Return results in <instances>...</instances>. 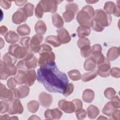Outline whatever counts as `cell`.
I'll use <instances>...</instances> for the list:
<instances>
[{"label":"cell","instance_id":"1","mask_svg":"<svg viewBox=\"0 0 120 120\" xmlns=\"http://www.w3.org/2000/svg\"><path fill=\"white\" fill-rule=\"evenodd\" d=\"M37 79L48 91L59 93H62L69 81L66 74L60 71L56 64L40 68Z\"/></svg>","mask_w":120,"mask_h":120},{"label":"cell","instance_id":"2","mask_svg":"<svg viewBox=\"0 0 120 120\" xmlns=\"http://www.w3.org/2000/svg\"><path fill=\"white\" fill-rule=\"evenodd\" d=\"M95 10L92 6L86 5L78 12L76 19L80 25L86 26L90 28L92 26L93 17Z\"/></svg>","mask_w":120,"mask_h":120},{"label":"cell","instance_id":"3","mask_svg":"<svg viewBox=\"0 0 120 120\" xmlns=\"http://www.w3.org/2000/svg\"><path fill=\"white\" fill-rule=\"evenodd\" d=\"M38 59L30 51L22 60L19 61L17 64L18 69L30 70L35 68L37 66Z\"/></svg>","mask_w":120,"mask_h":120},{"label":"cell","instance_id":"4","mask_svg":"<svg viewBox=\"0 0 120 120\" xmlns=\"http://www.w3.org/2000/svg\"><path fill=\"white\" fill-rule=\"evenodd\" d=\"M93 20L103 27L109 26L112 21L111 15L101 9L95 11Z\"/></svg>","mask_w":120,"mask_h":120},{"label":"cell","instance_id":"5","mask_svg":"<svg viewBox=\"0 0 120 120\" xmlns=\"http://www.w3.org/2000/svg\"><path fill=\"white\" fill-rule=\"evenodd\" d=\"M39 57L38 60V65L40 68L55 65V55L52 51H42L39 52Z\"/></svg>","mask_w":120,"mask_h":120},{"label":"cell","instance_id":"6","mask_svg":"<svg viewBox=\"0 0 120 120\" xmlns=\"http://www.w3.org/2000/svg\"><path fill=\"white\" fill-rule=\"evenodd\" d=\"M18 68L16 66H10L4 63L2 60L0 61V75L1 80H6L9 76L15 75L17 73Z\"/></svg>","mask_w":120,"mask_h":120},{"label":"cell","instance_id":"7","mask_svg":"<svg viewBox=\"0 0 120 120\" xmlns=\"http://www.w3.org/2000/svg\"><path fill=\"white\" fill-rule=\"evenodd\" d=\"M65 9V12L62 14V17L65 22H69L75 18V16L78 11V6L75 3H68L66 4Z\"/></svg>","mask_w":120,"mask_h":120},{"label":"cell","instance_id":"8","mask_svg":"<svg viewBox=\"0 0 120 120\" xmlns=\"http://www.w3.org/2000/svg\"><path fill=\"white\" fill-rule=\"evenodd\" d=\"M30 50L21 46L18 44L10 45L8 48V53L16 57L17 59H23Z\"/></svg>","mask_w":120,"mask_h":120},{"label":"cell","instance_id":"9","mask_svg":"<svg viewBox=\"0 0 120 120\" xmlns=\"http://www.w3.org/2000/svg\"><path fill=\"white\" fill-rule=\"evenodd\" d=\"M92 52L90 55V58L94 62L98 65L102 63L105 60V57L102 53V47L99 44H95L91 47Z\"/></svg>","mask_w":120,"mask_h":120},{"label":"cell","instance_id":"10","mask_svg":"<svg viewBox=\"0 0 120 120\" xmlns=\"http://www.w3.org/2000/svg\"><path fill=\"white\" fill-rule=\"evenodd\" d=\"M62 1L54 0H43L40 1V3L44 13L50 12L55 13L58 8V5L61 3Z\"/></svg>","mask_w":120,"mask_h":120},{"label":"cell","instance_id":"11","mask_svg":"<svg viewBox=\"0 0 120 120\" xmlns=\"http://www.w3.org/2000/svg\"><path fill=\"white\" fill-rule=\"evenodd\" d=\"M9 108L8 111L9 114H22L23 112V107L19 98H15L9 101Z\"/></svg>","mask_w":120,"mask_h":120},{"label":"cell","instance_id":"12","mask_svg":"<svg viewBox=\"0 0 120 120\" xmlns=\"http://www.w3.org/2000/svg\"><path fill=\"white\" fill-rule=\"evenodd\" d=\"M43 37L42 35L36 34L30 39L29 50L33 53L39 52L41 47V43L43 41Z\"/></svg>","mask_w":120,"mask_h":120},{"label":"cell","instance_id":"13","mask_svg":"<svg viewBox=\"0 0 120 120\" xmlns=\"http://www.w3.org/2000/svg\"><path fill=\"white\" fill-rule=\"evenodd\" d=\"M28 17L27 14L24 8H21L14 13L12 17V20L14 23L20 24L22 22H25Z\"/></svg>","mask_w":120,"mask_h":120},{"label":"cell","instance_id":"14","mask_svg":"<svg viewBox=\"0 0 120 120\" xmlns=\"http://www.w3.org/2000/svg\"><path fill=\"white\" fill-rule=\"evenodd\" d=\"M119 0L117 1V4H115L112 1H107L105 3L104 10L108 14H113L116 17L120 16V5Z\"/></svg>","mask_w":120,"mask_h":120},{"label":"cell","instance_id":"15","mask_svg":"<svg viewBox=\"0 0 120 120\" xmlns=\"http://www.w3.org/2000/svg\"><path fill=\"white\" fill-rule=\"evenodd\" d=\"M111 70V64L110 61L105 58L104 61L98 65L97 73L102 77H107L109 76Z\"/></svg>","mask_w":120,"mask_h":120},{"label":"cell","instance_id":"16","mask_svg":"<svg viewBox=\"0 0 120 120\" xmlns=\"http://www.w3.org/2000/svg\"><path fill=\"white\" fill-rule=\"evenodd\" d=\"M0 98L1 100L8 102L15 99L12 89H7L5 85L2 83H0Z\"/></svg>","mask_w":120,"mask_h":120},{"label":"cell","instance_id":"17","mask_svg":"<svg viewBox=\"0 0 120 120\" xmlns=\"http://www.w3.org/2000/svg\"><path fill=\"white\" fill-rule=\"evenodd\" d=\"M59 107L67 113H72L75 112V107L72 101L66 99H61L58 102Z\"/></svg>","mask_w":120,"mask_h":120},{"label":"cell","instance_id":"18","mask_svg":"<svg viewBox=\"0 0 120 120\" xmlns=\"http://www.w3.org/2000/svg\"><path fill=\"white\" fill-rule=\"evenodd\" d=\"M38 100L40 105L43 107L48 108L51 105L53 98L51 94L43 91L39 94Z\"/></svg>","mask_w":120,"mask_h":120},{"label":"cell","instance_id":"19","mask_svg":"<svg viewBox=\"0 0 120 120\" xmlns=\"http://www.w3.org/2000/svg\"><path fill=\"white\" fill-rule=\"evenodd\" d=\"M57 37L59 39L61 44L68 43L71 39V38L68 31L65 28H61L57 30Z\"/></svg>","mask_w":120,"mask_h":120},{"label":"cell","instance_id":"20","mask_svg":"<svg viewBox=\"0 0 120 120\" xmlns=\"http://www.w3.org/2000/svg\"><path fill=\"white\" fill-rule=\"evenodd\" d=\"M63 114L62 112L58 108H55L52 110L48 109L44 113L45 118L52 120H59L61 118Z\"/></svg>","mask_w":120,"mask_h":120},{"label":"cell","instance_id":"21","mask_svg":"<svg viewBox=\"0 0 120 120\" xmlns=\"http://www.w3.org/2000/svg\"><path fill=\"white\" fill-rule=\"evenodd\" d=\"M37 79V75L35 70L33 69L26 70L25 74V83L29 87L32 86Z\"/></svg>","mask_w":120,"mask_h":120},{"label":"cell","instance_id":"22","mask_svg":"<svg viewBox=\"0 0 120 120\" xmlns=\"http://www.w3.org/2000/svg\"><path fill=\"white\" fill-rule=\"evenodd\" d=\"M6 41L9 44H15L19 41V35L14 31L10 30L4 36Z\"/></svg>","mask_w":120,"mask_h":120},{"label":"cell","instance_id":"23","mask_svg":"<svg viewBox=\"0 0 120 120\" xmlns=\"http://www.w3.org/2000/svg\"><path fill=\"white\" fill-rule=\"evenodd\" d=\"M120 51L119 47L113 46L111 47L107 52V59L110 61H113L116 60L120 56Z\"/></svg>","mask_w":120,"mask_h":120},{"label":"cell","instance_id":"24","mask_svg":"<svg viewBox=\"0 0 120 120\" xmlns=\"http://www.w3.org/2000/svg\"><path fill=\"white\" fill-rule=\"evenodd\" d=\"M34 29L37 34L43 35L46 31L47 28L45 22L42 20H38L35 24Z\"/></svg>","mask_w":120,"mask_h":120},{"label":"cell","instance_id":"25","mask_svg":"<svg viewBox=\"0 0 120 120\" xmlns=\"http://www.w3.org/2000/svg\"><path fill=\"white\" fill-rule=\"evenodd\" d=\"M76 32L78 38H84L90 34L91 32L90 28L86 26L80 25L77 28Z\"/></svg>","mask_w":120,"mask_h":120},{"label":"cell","instance_id":"26","mask_svg":"<svg viewBox=\"0 0 120 120\" xmlns=\"http://www.w3.org/2000/svg\"><path fill=\"white\" fill-rule=\"evenodd\" d=\"M95 97L94 91L91 89H87L85 90L82 93V98L83 101L86 103H90L93 100Z\"/></svg>","mask_w":120,"mask_h":120},{"label":"cell","instance_id":"27","mask_svg":"<svg viewBox=\"0 0 120 120\" xmlns=\"http://www.w3.org/2000/svg\"><path fill=\"white\" fill-rule=\"evenodd\" d=\"M52 20L53 25L57 28H61L64 25V21L60 15L57 13H54L52 15Z\"/></svg>","mask_w":120,"mask_h":120},{"label":"cell","instance_id":"28","mask_svg":"<svg viewBox=\"0 0 120 120\" xmlns=\"http://www.w3.org/2000/svg\"><path fill=\"white\" fill-rule=\"evenodd\" d=\"M99 110L95 105H90L87 109V114L88 117L90 119H95L99 114Z\"/></svg>","mask_w":120,"mask_h":120},{"label":"cell","instance_id":"29","mask_svg":"<svg viewBox=\"0 0 120 120\" xmlns=\"http://www.w3.org/2000/svg\"><path fill=\"white\" fill-rule=\"evenodd\" d=\"M17 92L19 98H24L28 96L30 92V88L27 85L20 86L17 88Z\"/></svg>","mask_w":120,"mask_h":120},{"label":"cell","instance_id":"30","mask_svg":"<svg viewBox=\"0 0 120 120\" xmlns=\"http://www.w3.org/2000/svg\"><path fill=\"white\" fill-rule=\"evenodd\" d=\"M17 59L16 57L12 55L8 52L5 53L2 58V60L4 63L10 66H15L17 61Z\"/></svg>","mask_w":120,"mask_h":120},{"label":"cell","instance_id":"31","mask_svg":"<svg viewBox=\"0 0 120 120\" xmlns=\"http://www.w3.org/2000/svg\"><path fill=\"white\" fill-rule=\"evenodd\" d=\"M26 70L18 69L17 74L14 76V78L18 85H22L25 82V74Z\"/></svg>","mask_w":120,"mask_h":120},{"label":"cell","instance_id":"32","mask_svg":"<svg viewBox=\"0 0 120 120\" xmlns=\"http://www.w3.org/2000/svg\"><path fill=\"white\" fill-rule=\"evenodd\" d=\"M45 42L52 45L54 47H58L61 44L58 37L54 35H50L46 37Z\"/></svg>","mask_w":120,"mask_h":120},{"label":"cell","instance_id":"33","mask_svg":"<svg viewBox=\"0 0 120 120\" xmlns=\"http://www.w3.org/2000/svg\"><path fill=\"white\" fill-rule=\"evenodd\" d=\"M16 30L18 34L22 37L29 35L30 32V27L26 23L18 26Z\"/></svg>","mask_w":120,"mask_h":120},{"label":"cell","instance_id":"34","mask_svg":"<svg viewBox=\"0 0 120 120\" xmlns=\"http://www.w3.org/2000/svg\"><path fill=\"white\" fill-rule=\"evenodd\" d=\"M97 75V71L93 70L90 72L83 74L81 77V80L82 82H87L95 79Z\"/></svg>","mask_w":120,"mask_h":120},{"label":"cell","instance_id":"35","mask_svg":"<svg viewBox=\"0 0 120 120\" xmlns=\"http://www.w3.org/2000/svg\"><path fill=\"white\" fill-rule=\"evenodd\" d=\"M116 109L111 104V101L107 102L104 106L102 109V112L103 114L111 117L113 112Z\"/></svg>","mask_w":120,"mask_h":120},{"label":"cell","instance_id":"36","mask_svg":"<svg viewBox=\"0 0 120 120\" xmlns=\"http://www.w3.org/2000/svg\"><path fill=\"white\" fill-rule=\"evenodd\" d=\"M39 104L36 100H31L27 103V108L28 111L31 113H35L38 110Z\"/></svg>","mask_w":120,"mask_h":120},{"label":"cell","instance_id":"37","mask_svg":"<svg viewBox=\"0 0 120 120\" xmlns=\"http://www.w3.org/2000/svg\"><path fill=\"white\" fill-rule=\"evenodd\" d=\"M96 67V64L90 57L87 59L84 63L83 67L86 71H91L93 70Z\"/></svg>","mask_w":120,"mask_h":120},{"label":"cell","instance_id":"38","mask_svg":"<svg viewBox=\"0 0 120 120\" xmlns=\"http://www.w3.org/2000/svg\"><path fill=\"white\" fill-rule=\"evenodd\" d=\"M69 77L73 81H78L81 79V74L80 71L77 69L70 70L68 73Z\"/></svg>","mask_w":120,"mask_h":120},{"label":"cell","instance_id":"39","mask_svg":"<svg viewBox=\"0 0 120 120\" xmlns=\"http://www.w3.org/2000/svg\"><path fill=\"white\" fill-rule=\"evenodd\" d=\"M92 52L91 47L90 45H85L80 48V52L83 58H87L90 56Z\"/></svg>","mask_w":120,"mask_h":120},{"label":"cell","instance_id":"40","mask_svg":"<svg viewBox=\"0 0 120 120\" xmlns=\"http://www.w3.org/2000/svg\"><path fill=\"white\" fill-rule=\"evenodd\" d=\"M28 17H31L33 15L34 9V5L30 2L27 3L23 7Z\"/></svg>","mask_w":120,"mask_h":120},{"label":"cell","instance_id":"41","mask_svg":"<svg viewBox=\"0 0 120 120\" xmlns=\"http://www.w3.org/2000/svg\"><path fill=\"white\" fill-rule=\"evenodd\" d=\"M74 90V86L73 83H68L65 87L62 94L65 97H68L73 93Z\"/></svg>","mask_w":120,"mask_h":120},{"label":"cell","instance_id":"42","mask_svg":"<svg viewBox=\"0 0 120 120\" xmlns=\"http://www.w3.org/2000/svg\"><path fill=\"white\" fill-rule=\"evenodd\" d=\"M104 94V96L106 98L108 99H111L113 97L115 96L116 92L113 88L109 87L105 90Z\"/></svg>","mask_w":120,"mask_h":120},{"label":"cell","instance_id":"43","mask_svg":"<svg viewBox=\"0 0 120 120\" xmlns=\"http://www.w3.org/2000/svg\"><path fill=\"white\" fill-rule=\"evenodd\" d=\"M44 12L43 11V9L39 2L37 5L36 6V7L35 8V16L38 19H41L42 18L43 15H44Z\"/></svg>","mask_w":120,"mask_h":120},{"label":"cell","instance_id":"44","mask_svg":"<svg viewBox=\"0 0 120 120\" xmlns=\"http://www.w3.org/2000/svg\"><path fill=\"white\" fill-rule=\"evenodd\" d=\"M30 39H31L29 37H25L22 38L20 41L21 46H22L24 48L29 49Z\"/></svg>","mask_w":120,"mask_h":120},{"label":"cell","instance_id":"45","mask_svg":"<svg viewBox=\"0 0 120 120\" xmlns=\"http://www.w3.org/2000/svg\"><path fill=\"white\" fill-rule=\"evenodd\" d=\"M77 45L78 47L80 49L83 46L90 45V40L86 38H81L78 40L77 42Z\"/></svg>","mask_w":120,"mask_h":120},{"label":"cell","instance_id":"46","mask_svg":"<svg viewBox=\"0 0 120 120\" xmlns=\"http://www.w3.org/2000/svg\"><path fill=\"white\" fill-rule=\"evenodd\" d=\"M9 108V103L8 101H0V113L3 114L6 112H8Z\"/></svg>","mask_w":120,"mask_h":120},{"label":"cell","instance_id":"47","mask_svg":"<svg viewBox=\"0 0 120 120\" xmlns=\"http://www.w3.org/2000/svg\"><path fill=\"white\" fill-rule=\"evenodd\" d=\"M75 105V112H77L82 109L83 104L82 101L79 99H75L72 101Z\"/></svg>","mask_w":120,"mask_h":120},{"label":"cell","instance_id":"48","mask_svg":"<svg viewBox=\"0 0 120 120\" xmlns=\"http://www.w3.org/2000/svg\"><path fill=\"white\" fill-rule=\"evenodd\" d=\"M110 74L112 77L116 78L120 77V69L119 68L113 67L110 70Z\"/></svg>","mask_w":120,"mask_h":120},{"label":"cell","instance_id":"49","mask_svg":"<svg viewBox=\"0 0 120 120\" xmlns=\"http://www.w3.org/2000/svg\"><path fill=\"white\" fill-rule=\"evenodd\" d=\"M111 102L115 109H119L120 108V98L118 96H115L113 97L111 99Z\"/></svg>","mask_w":120,"mask_h":120},{"label":"cell","instance_id":"50","mask_svg":"<svg viewBox=\"0 0 120 120\" xmlns=\"http://www.w3.org/2000/svg\"><path fill=\"white\" fill-rule=\"evenodd\" d=\"M92 29L93 30L97 31V32H101L104 30V27L100 25L98 23L96 22L93 20H92Z\"/></svg>","mask_w":120,"mask_h":120},{"label":"cell","instance_id":"51","mask_svg":"<svg viewBox=\"0 0 120 120\" xmlns=\"http://www.w3.org/2000/svg\"><path fill=\"white\" fill-rule=\"evenodd\" d=\"M17 84L15 82L14 77H12L9 78L7 82V85L8 87L10 89H15Z\"/></svg>","mask_w":120,"mask_h":120},{"label":"cell","instance_id":"52","mask_svg":"<svg viewBox=\"0 0 120 120\" xmlns=\"http://www.w3.org/2000/svg\"><path fill=\"white\" fill-rule=\"evenodd\" d=\"M75 114L78 120H83L86 117L87 112L85 110L82 109L80 111L76 112Z\"/></svg>","mask_w":120,"mask_h":120},{"label":"cell","instance_id":"53","mask_svg":"<svg viewBox=\"0 0 120 120\" xmlns=\"http://www.w3.org/2000/svg\"><path fill=\"white\" fill-rule=\"evenodd\" d=\"M0 4L1 7L2 8H3L5 9H8L10 8L12 2L10 1L1 0L0 1Z\"/></svg>","mask_w":120,"mask_h":120},{"label":"cell","instance_id":"54","mask_svg":"<svg viewBox=\"0 0 120 120\" xmlns=\"http://www.w3.org/2000/svg\"><path fill=\"white\" fill-rule=\"evenodd\" d=\"M120 111L119 109H116L112 114L111 116L112 118L110 119H113L115 120H120Z\"/></svg>","mask_w":120,"mask_h":120},{"label":"cell","instance_id":"55","mask_svg":"<svg viewBox=\"0 0 120 120\" xmlns=\"http://www.w3.org/2000/svg\"><path fill=\"white\" fill-rule=\"evenodd\" d=\"M52 51V48L50 45H49L45 43H44L41 45L40 49L39 50V52H42V51Z\"/></svg>","mask_w":120,"mask_h":120},{"label":"cell","instance_id":"56","mask_svg":"<svg viewBox=\"0 0 120 120\" xmlns=\"http://www.w3.org/2000/svg\"><path fill=\"white\" fill-rule=\"evenodd\" d=\"M8 29L5 26H1L0 28V33L2 36H5L8 32Z\"/></svg>","mask_w":120,"mask_h":120},{"label":"cell","instance_id":"57","mask_svg":"<svg viewBox=\"0 0 120 120\" xmlns=\"http://www.w3.org/2000/svg\"><path fill=\"white\" fill-rule=\"evenodd\" d=\"M14 2L16 5L21 7L24 4L25 5L27 2V0H15Z\"/></svg>","mask_w":120,"mask_h":120},{"label":"cell","instance_id":"58","mask_svg":"<svg viewBox=\"0 0 120 120\" xmlns=\"http://www.w3.org/2000/svg\"><path fill=\"white\" fill-rule=\"evenodd\" d=\"M10 118L8 114H5L2 116H0V120H10Z\"/></svg>","mask_w":120,"mask_h":120},{"label":"cell","instance_id":"59","mask_svg":"<svg viewBox=\"0 0 120 120\" xmlns=\"http://www.w3.org/2000/svg\"><path fill=\"white\" fill-rule=\"evenodd\" d=\"M33 119L34 120H38V119L40 120V118H39L38 117V116H37L36 115H32L29 118V120H33Z\"/></svg>","mask_w":120,"mask_h":120},{"label":"cell","instance_id":"60","mask_svg":"<svg viewBox=\"0 0 120 120\" xmlns=\"http://www.w3.org/2000/svg\"><path fill=\"white\" fill-rule=\"evenodd\" d=\"M98 1H94V0H86V2L88 4H94L96 2H98Z\"/></svg>","mask_w":120,"mask_h":120},{"label":"cell","instance_id":"61","mask_svg":"<svg viewBox=\"0 0 120 120\" xmlns=\"http://www.w3.org/2000/svg\"><path fill=\"white\" fill-rule=\"evenodd\" d=\"M0 40H1V44H0L1 45V47H0V48L1 49L3 47V46L4 45V42L3 41V39L1 38H0Z\"/></svg>","mask_w":120,"mask_h":120},{"label":"cell","instance_id":"62","mask_svg":"<svg viewBox=\"0 0 120 120\" xmlns=\"http://www.w3.org/2000/svg\"><path fill=\"white\" fill-rule=\"evenodd\" d=\"M98 119H107V118L104 117V116H103V115H101V116H100V117L99 118H98Z\"/></svg>","mask_w":120,"mask_h":120},{"label":"cell","instance_id":"63","mask_svg":"<svg viewBox=\"0 0 120 120\" xmlns=\"http://www.w3.org/2000/svg\"><path fill=\"white\" fill-rule=\"evenodd\" d=\"M10 119H16V120H18V118L16 117V116H13L12 117H11V118H10Z\"/></svg>","mask_w":120,"mask_h":120}]
</instances>
